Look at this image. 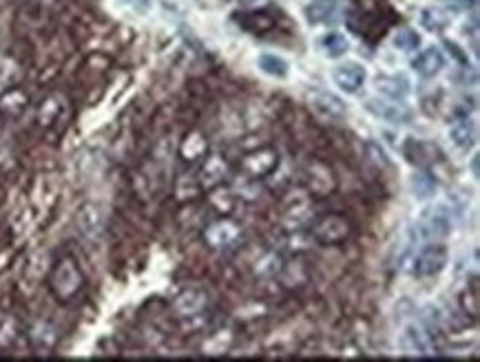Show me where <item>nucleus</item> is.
I'll use <instances>...</instances> for the list:
<instances>
[{
	"instance_id": "obj_10",
	"label": "nucleus",
	"mask_w": 480,
	"mask_h": 362,
	"mask_svg": "<svg viewBox=\"0 0 480 362\" xmlns=\"http://www.w3.org/2000/svg\"><path fill=\"white\" fill-rule=\"evenodd\" d=\"M228 162L224 159V155H206L202 166H200V173L195 175L197 179V186L204 192H211L215 188H219L228 179Z\"/></svg>"
},
{
	"instance_id": "obj_3",
	"label": "nucleus",
	"mask_w": 480,
	"mask_h": 362,
	"mask_svg": "<svg viewBox=\"0 0 480 362\" xmlns=\"http://www.w3.org/2000/svg\"><path fill=\"white\" fill-rule=\"evenodd\" d=\"M279 219H281L283 230H288V232L306 228L310 223V219H313V197H310V192L290 190L281 201Z\"/></svg>"
},
{
	"instance_id": "obj_15",
	"label": "nucleus",
	"mask_w": 480,
	"mask_h": 362,
	"mask_svg": "<svg viewBox=\"0 0 480 362\" xmlns=\"http://www.w3.org/2000/svg\"><path fill=\"white\" fill-rule=\"evenodd\" d=\"M75 226H77V232L89 237V239L98 237L102 228H105V214H102V208L98 203H84L75 214Z\"/></svg>"
},
{
	"instance_id": "obj_35",
	"label": "nucleus",
	"mask_w": 480,
	"mask_h": 362,
	"mask_svg": "<svg viewBox=\"0 0 480 362\" xmlns=\"http://www.w3.org/2000/svg\"><path fill=\"white\" fill-rule=\"evenodd\" d=\"M421 45V38L417 36V31L412 29H400L396 36H394V47H398L400 51H414Z\"/></svg>"
},
{
	"instance_id": "obj_5",
	"label": "nucleus",
	"mask_w": 480,
	"mask_h": 362,
	"mask_svg": "<svg viewBox=\"0 0 480 362\" xmlns=\"http://www.w3.org/2000/svg\"><path fill=\"white\" fill-rule=\"evenodd\" d=\"M279 166V152L272 146H259L241 155L239 171L248 179H264L270 173H275Z\"/></svg>"
},
{
	"instance_id": "obj_7",
	"label": "nucleus",
	"mask_w": 480,
	"mask_h": 362,
	"mask_svg": "<svg viewBox=\"0 0 480 362\" xmlns=\"http://www.w3.org/2000/svg\"><path fill=\"white\" fill-rule=\"evenodd\" d=\"M447 248L443 243H430L417 254L412 265V274L417 278H432L445 269L447 265Z\"/></svg>"
},
{
	"instance_id": "obj_17",
	"label": "nucleus",
	"mask_w": 480,
	"mask_h": 362,
	"mask_svg": "<svg viewBox=\"0 0 480 362\" xmlns=\"http://www.w3.org/2000/svg\"><path fill=\"white\" fill-rule=\"evenodd\" d=\"M405 157L419 168H427L440 159L438 148L432 141H423V139H410L405 144Z\"/></svg>"
},
{
	"instance_id": "obj_32",
	"label": "nucleus",
	"mask_w": 480,
	"mask_h": 362,
	"mask_svg": "<svg viewBox=\"0 0 480 362\" xmlns=\"http://www.w3.org/2000/svg\"><path fill=\"white\" fill-rule=\"evenodd\" d=\"M412 188H414V195H417L419 199H425V197H432L436 192V181L430 173H417L412 179Z\"/></svg>"
},
{
	"instance_id": "obj_23",
	"label": "nucleus",
	"mask_w": 480,
	"mask_h": 362,
	"mask_svg": "<svg viewBox=\"0 0 480 362\" xmlns=\"http://www.w3.org/2000/svg\"><path fill=\"white\" fill-rule=\"evenodd\" d=\"M403 345L410 354L414 356H430L432 354V345L430 338L417 327V325H410L403 333Z\"/></svg>"
},
{
	"instance_id": "obj_2",
	"label": "nucleus",
	"mask_w": 480,
	"mask_h": 362,
	"mask_svg": "<svg viewBox=\"0 0 480 362\" xmlns=\"http://www.w3.org/2000/svg\"><path fill=\"white\" fill-rule=\"evenodd\" d=\"M352 235H354L352 221L339 212H328L319 217L313 223V228H310V237L319 245H326V248H330V245H341Z\"/></svg>"
},
{
	"instance_id": "obj_22",
	"label": "nucleus",
	"mask_w": 480,
	"mask_h": 362,
	"mask_svg": "<svg viewBox=\"0 0 480 362\" xmlns=\"http://www.w3.org/2000/svg\"><path fill=\"white\" fill-rule=\"evenodd\" d=\"M376 88H379V93L392 97V100H403L410 93V82L403 75H385V77H379Z\"/></svg>"
},
{
	"instance_id": "obj_4",
	"label": "nucleus",
	"mask_w": 480,
	"mask_h": 362,
	"mask_svg": "<svg viewBox=\"0 0 480 362\" xmlns=\"http://www.w3.org/2000/svg\"><path fill=\"white\" fill-rule=\"evenodd\" d=\"M303 184L306 190L310 192V197H330L332 192L339 188V179H336L334 168L323 162V159H308L303 166Z\"/></svg>"
},
{
	"instance_id": "obj_31",
	"label": "nucleus",
	"mask_w": 480,
	"mask_h": 362,
	"mask_svg": "<svg viewBox=\"0 0 480 362\" xmlns=\"http://www.w3.org/2000/svg\"><path fill=\"white\" fill-rule=\"evenodd\" d=\"M460 309L465 312V316L470 318H478V309H480V301H478V281L474 278L472 288H467L460 294Z\"/></svg>"
},
{
	"instance_id": "obj_12",
	"label": "nucleus",
	"mask_w": 480,
	"mask_h": 362,
	"mask_svg": "<svg viewBox=\"0 0 480 362\" xmlns=\"http://www.w3.org/2000/svg\"><path fill=\"white\" fill-rule=\"evenodd\" d=\"M206 155H209V139L200 128H190L179 141V159L184 164H195Z\"/></svg>"
},
{
	"instance_id": "obj_29",
	"label": "nucleus",
	"mask_w": 480,
	"mask_h": 362,
	"mask_svg": "<svg viewBox=\"0 0 480 362\" xmlns=\"http://www.w3.org/2000/svg\"><path fill=\"white\" fill-rule=\"evenodd\" d=\"M421 24L427 29V31H443L447 24H449V16L445 14V11H440L436 7H427L421 11Z\"/></svg>"
},
{
	"instance_id": "obj_25",
	"label": "nucleus",
	"mask_w": 480,
	"mask_h": 362,
	"mask_svg": "<svg viewBox=\"0 0 480 362\" xmlns=\"http://www.w3.org/2000/svg\"><path fill=\"white\" fill-rule=\"evenodd\" d=\"M419 228L423 230L425 237H445V235H449V221L440 210L425 214L423 223Z\"/></svg>"
},
{
	"instance_id": "obj_37",
	"label": "nucleus",
	"mask_w": 480,
	"mask_h": 362,
	"mask_svg": "<svg viewBox=\"0 0 480 362\" xmlns=\"http://www.w3.org/2000/svg\"><path fill=\"white\" fill-rule=\"evenodd\" d=\"M445 47L451 51V54H453V58H456L458 62H463V64H467V56L463 54V51L458 49V45H453V42H449V40H445Z\"/></svg>"
},
{
	"instance_id": "obj_28",
	"label": "nucleus",
	"mask_w": 480,
	"mask_h": 362,
	"mask_svg": "<svg viewBox=\"0 0 480 362\" xmlns=\"http://www.w3.org/2000/svg\"><path fill=\"white\" fill-rule=\"evenodd\" d=\"M334 11H336V0H315V3L306 9V18L308 22L319 24V22H326L328 18H332Z\"/></svg>"
},
{
	"instance_id": "obj_27",
	"label": "nucleus",
	"mask_w": 480,
	"mask_h": 362,
	"mask_svg": "<svg viewBox=\"0 0 480 362\" xmlns=\"http://www.w3.org/2000/svg\"><path fill=\"white\" fill-rule=\"evenodd\" d=\"M321 47H323V51H326L328 58H341L350 49V40L341 31H330V33L323 36Z\"/></svg>"
},
{
	"instance_id": "obj_20",
	"label": "nucleus",
	"mask_w": 480,
	"mask_h": 362,
	"mask_svg": "<svg viewBox=\"0 0 480 362\" xmlns=\"http://www.w3.org/2000/svg\"><path fill=\"white\" fill-rule=\"evenodd\" d=\"M366 107H368L370 113H374L376 118H381L385 122H392V124H405V122H410V111L403 104H392V102L370 100Z\"/></svg>"
},
{
	"instance_id": "obj_19",
	"label": "nucleus",
	"mask_w": 480,
	"mask_h": 362,
	"mask_svg": "<svg viewBox=\"0 0 480 362\" xmlns=\"http://www.w3.org/2000/svg\"><path fill=\"white\" fill-rule=\"evenodd\" d=\"M237 22L241 29L255 36H262L275 29V16L268 14V11H243V14H237Z\"/></svg>"
},
{
	"instance_id": "obj_30",
	"label": "nucleus",
	"mask_w": 480,
	"mask_h": 362,
	"mask_svg": "<svg viewBox=\"0 0 480 362\" xmlns=\"http://www.w3.org/2000/svg\"><path fill=\"white\" fill-rule=\"evenodd\" d=\"M259 69L270 77H285L288 75V62L275 54H264L259 56Z\"/></svg>"
},
{
	"instance_id": "obj_8",
	"label": "nucleus",
	"mask_w": 480,
	"mask_h": 362,
	"mask_svg": "<svg viewBox=\"0 0 480 362\" xmlns=\"http://www.w3.org/2000/svg\"><path fill=\"white\" fill-rule=\"evenodd\" d=\"M206 307H209V292L202 288H186L173 299L171 314L175 320H190L197 318Z\"/></svg>"
},
{
	"instance_id": "obj_18",
	"label": "nucleus",
	"mask_w": 480,
	"mask_h": 362,
	"mask_svg": "<svg viewBox=\"0 0 480 362\" xmlns=\"http://www.w3.org/2000/svg\"><path fill=\"white\" fill-rule=\"evenodd\" d=\"M443 67H445V56L440 54V49H436V47L421 51V54L412 62V69L417 71L421 77H434Z\"/></svg>"
},
{
	"instance_id": "obj_36",
	"label": "nucleus",
	"mask_w": 480,
	"mask_h": 362,
	"mask_svg": "<svg viewBox=\"0 0 480 362\" xmlns=\"http://www.w3.org/2000/svg\"><path fill=\"white\" fill-rule=\"evenodd\" d=\"M368 150L372 152V159H374L376 164H379V166H390V159H387V155H385L379 146H376L374 141H370V144H368Z\"/></svg>"
},
{
	"instance_id": "obj_14",
	"label": "nucleus",
	"mask_w": 480,
	"mask_h": 362,
	"mask_svg": "<svg viewBox=\"0 0 480 362\" xmlns=\"http://www.w3.org/2000/svg\"><path fill=\"white\" fill-rule=\"evenodd\" d=\"M277 274H279V281H281L283 288H288V290H299V288H303L306 283L310 281V265H308L306 258L294 256L292 261L281 263V267H279Z\"/></svg>"
},
{
	"instance_id": "obj_39",
	"label": "nucleus",
	"mask_w": 480,
	"mask_h": 362,
	"mask_svg": "<svg viewBox=\"0 0 480 362\" xmlns=\"http://www.w3.org/2000/svg\"><path fill=\"white\" fill-rule=\"evenodd\" d=\"M0 137H3V118H0Z\"/></svg>"
},
{
	"instance_id": "obj_33",
	"label": "nucleus",
	"mask_w": 480,
	"mask_h": 362,
	"mask_svg": "<svg viewBox=\"0 0 480 362\" xmlns=\"http://www.w3.org/2000/svg\"><path fill=\"white\" fill-rule=\"evenodd\" d=\"M232 343V333L230 331H217L213 333L209 340L202 345L204 354H224Z\"/></svg>"
},
{
	"instance_id": "obj_34",
	"label": "nucleus",
	"mask_w": 480,
	"mask_h": 362,
	"mask_svg": "<svg viewBox=\"0 0 480 362\" xmlns=\"http://www.w3.org/2000/svg\"><path fill=\"white\" fill-rule=\"evenodd\" d=\"M232 203H235V199H232V195L228 190H224L222 186L219 188H215V190H211V205L213 208L217 210V212H230V208H232Z\"/></svg>"
},
{
	"instance_id": "obj_26",
	"label": "nucleus",
	"mask_w": 480,
	"mask_h": 362,
	"mask_svg": "<svg viewBox=\"0 0 480 362\" xmlns=\"http://www.w3.org/2000/svg\"><path fill=\"white\" fill-rule=\"evenodd\" d=\"M29 338L36 349H51L58 343V331L49 322H36L29 331Z\"/></svg>"
},
{
	"instance_id": "obj_38",
	"label": "nucleus",
	"mask_w": 480,
	"mask_h": 362,
	"mask_svg": "<svg viewBox=\"0 0 480 362\" xmlns=\"http://www.w3.org/2000/svg\"><path fill=\"white\" fill-rule=\"evenodd\" d=\"M126 3L133 5V7H137V9H147V7L153 3V0H126Z\"/></svg>"
},
{
	"instance_id": "obj_9",
	"label": "nucleus",
	"mask_w": 480,
	"mask_h": 362,
	"mask_svg": "<svg viewBox=\"0 0 480 362\" xmlns=\"http://www.w3.org/2000/svg\"><path fill=\"white\" fill-rule=\"evenodd\" d=\"M306 102L308 109L313 111V115H317L319 120H341L345 115V104L341 97H336L330 90H321V88H310L306 93Z\"/></svg>"
},
{
	"instance_id": "obj_16",
	"label": "nucleus",
	"mask_w": 480,
	"mask_h": 362,
	"mask_svg": "<svg viewBox=\"0 0 480 362\" xmlns=\"http://www.w3.org/2000/svg\"><path fill=\"white\" fill-rule=\"evenodd\" d=\"M27 107H29V95H27V90L20 86H11L0 95V118L3 120L20 118V115L27 111Z\"/></svg>"
},
{
	"instance_id": "obj_13",
	"label": "nucleus",
	"mask_w": 480,
	"mask_h": 362,
	"mask_svg": "<svg viewBox=\"0 0 480 362\" xmlns=\"http://www.w3.org/2000/svg\"><path fill=\"white\" fill-rule=\"evenodd\" d=\"M332 77H334V84L339 86L343 93L354 95L359 93L363 82H366V69H363L359 62H345L341 67L334 69Z\"/></svg>"
},
{
	"instance_id": "obj_1",
	"label": "nucleus",
	"mask_w": 480,
	"mask_h": 362,
	"mask_svg": "<svg viewBox=\"0 0 480 362\" xmlns=\"http://www.w3.org/2000/svg\"><path fill=\"white\" fill-rule=\"evenodd\" d=\"M47 285L60 303H71L84 290V274L73 256H64L49 269Z\"/></svg>"
},
{
	"instance_id": "obj_21",
	"label": "nucleus",
	"mask_w": 480,
	"mask_h": 362,
	"mask_svg": "<svg viewBox=\"0 0 480 362\" xmlns=\"http://www.w3.org/2000/svg\"><path fill=\"white\" fill-rule=\"evenodd\" d=\"M449 139L453 146L458 148H470L476 141V122L470 118H458L449 126Z\"/></svg>"
},
{
	"instance_id": "obj_24",
	"label": "nucleus",
	"mask_w": 480,
	"mask_h": 362,
	"mask_svg": "<svg viewBox=\"0 0 480 362\" xmlns=\"http://www.w3.org/2000/svg\"><path fill=\"white\" fill-rule=\"evenodd\" d=\"M20 338V322L14 314H0V349H9Z\"/></svg>"
},
{
	"instance_id": "obj_6",
	"label": "nucleus",
	"mask_w": 480,
	"mask_h": 362,
	"mask_svg": "<svg viewBox=\"0 0 480 362\" xmlns=\"http://www.w3.org/2000/svg\"><path fill=\"white\" fill-rule=\"evenodd\" d=\"M241 223L235 219L224 217V219H215L209 226L202 230V239L206 243V248L211 250H228L232 248L239 239H241Z\"/></svg>"
},
{
	"instance_id": "obj_11",
	"label": "nucleus",
	"mask_w": 480,
	"mask_h": 362,
	"mask_svg": "<svg viewBox=\"0 0 480 362\" xmlns=\"http://www.w3.org/2000/svg\"><path fill=\"white\" fill-rule=\"evenodd\" d=\"M69 109V102L67 97H64L62 93H49L43 102H40V107H38L36 111V122L40 128H54L62 118H64V113H67Z\"/></svg>"
}]
</instances>
